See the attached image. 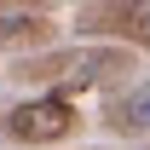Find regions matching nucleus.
I'll return each mask as SVG.
<instances>
[{
    "mask_svg": "<svg viewBox=\"0 0 150 150\" xmlns=\"http://www.w3.org/2000/svg\"><path fill=\"white\" fill-rule=\"evenodd\" d=\"M121 29H127L139 46H150V0H133L127 12H121Z\"/></svg>",
    "mask_w": 150,
    "mask_h": 150,
    "instance_id": "obj_4",
    "label": "nucleus"
},
{
    "mask_svg": "<svg viewBox=\"0 0 150 150\" xmlns=\"http://www.w3.org/2000/svg\"><path fill=\"white\" fill-rule=\"evenodd\" d=\"M139 52L133 46H64V52L46 58H23V81H40V87H58V93H81V87H98L110 75H133Z\"/></svg>",
    "mask_w": 150,
    "mask_h": 150,
    "instance_id": "obj_1",
    "label": "nucleus"
},
{
    "mask_svg": "<svg viewBox=\"0 0 150 150\" xmlns=\"http://www.w3.org/2000/svg\"><path fill=\"white\" fill-rule=\"evenodd\" d=\"M69 127H75V104L58 98V93L6 110V139H12V144H52V139H64Z\"/></svg>",
    "mask_w": 150,
    "mask_h": 150,
    "instance_id": "obj_2",
    "label": "nucleus"
},
{
    "mask_svg": "<svg viewBox=\"0 0 150 150\" xmlns=\"http://www.w3.org/2000/svg\"><path fill=\"white\" fill-rule=\"evenodd\" d=\"M46 29V18H0V46H12V40H29Z\"/></svg>",
    "mask_w": 150,
    "mask_h": 150,
    "instance_id": "obj_5",
    "label": "nucleus"
},
{
    "mask_svg": "<svg viewBox=\"0 0 150 150\" xmlns=\"http://www.w3.org/2000/svg\"><path fill=\"white\" fill-rule=\"evenodd\" d=\"M104 127L121 133V139H139V133H150V81H139L133 93H121L110 104V115H104Z\"/></svg>",
    "mask_w": 150,
    "mask_h": 150,
    "instance_id": "obj_3",
    "label": "nucleus"
}]
</instances>
